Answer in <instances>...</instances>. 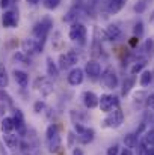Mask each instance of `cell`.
<instances>
[{
	"mask_svg": "<svg viewBox=\"0 0 154 155\" xmlns=\"http://www.w3.org/2000/svg\"><path fill=\"white\" fill-rule=\"evenodd\" d=\"M57 68H59V71H65V69H70V68H71V65H70V62H68V59H67V53L59 54Z\"/></svg>",
	"mask_w": 154,
	"mask_h": 155,
	"instance_id": "cell-28",
	"label": "cell"
},
{
	"mask_svg": "<svg viewBox=\"0 0 154 155\" xmlns=\"http://www.w3.org/2000/svg\"><path fill=\"white\" fill-rule=\"evenodd\" d=\"M138 14H142V12H145V9H147V3H145V0H138L136 3H135V8H133Z\"/></svg>",
	"mask_w": 154,
	"mask_h": 155,
	"instance_id": "cell-35",
	"label": "cell"
},
{
	"mask_svg": "<svg viewBox=\"0 0 154 155\" xmlns=\"http://www.w3.org/2000/svg\"><path fill=\"white\" fill-rule=\"evenodd\" d=\"M51 27H53V21H51L50 17H44L41 18L32 29V33H33V39H36L41 45L46 44V39L50 33Z\"/></svg>",
	"mask_w": 154,
	"mask_h": 155,
	"instance_id": "cell-2",
	"label": "cell"
},
{
	"mask_svg": "<svg viewBox=\"0 0 154 155\" xmlns=\"http://www.w3.org/2000/svg\"><path fill=\"white\" fill-rule=\"evenodd\" d=\"M124 122V113L121 110V107H115L110 113H107L106 119L103 120V125L107 127V128H112V130H118Z\"/></svg>",
	"mask_w": 154,
	"mask_h": 155,
	"instance_id": "cell-3",
	"label": "cell"
},
{
	"mask_svg": "<svg viewBox=\"0 0 154 155\" xmlns=\"http://www.w3.org/2000/svg\"><path fill=\"white\" fill-rule=\"evenodd\" d=\"M8 84H9V75H8V71H6L5 65L0 63V87L5 89V87H8Z\"/></svg>",
	"mask_w": 154,
	"mask_h": 155,
	"instance_id": "cell-27",
	"label": "cell"
},
{
	"mask_svg": "<svg viewBox=\"0 0 154 155\" xmlns=\"http://www.w3.org/2000/svg\"><path fill=\"white\" fill-rule=\"evenodd\" d=\"M12 130H15V127H14V119L9 117V116L3 117V119L0 120V131H2L3 134H11Z\"/></svg>",
	"mask_w": 154,
	"mask_h": 155,
	"instance_id": "cell-18",
	"label": "cell"
},
{
	"mask_svg": "<svg viewBox=\"0 0 154 155\" xmlns=\"http://www.w3.org/2000/svg\"><path fill=\"white\" fill-rule=\"evenodd\" d=\"M85 72H86V75H89V78H92V80H95V78H98L100 75H101V65H100V62L97 60V59H91V60H88L86 62V65H85V69H83Z\"/></svg>",
	"mask_w": 154,
	"mask_h": 155,
	"instance_id": "cell-9",
	"label": "cell"
},
{
	"mask_svg": "<svg viewBox=\"0 0 154 155\" xmlns=\"http://www.w3.org/2000/svg\"><path fill=\"white\" fill-rule=\"evenodd\" d=\"M119 105V101H118V98L115 97V95H112V94H103L101 97H100V103H98V107H100V110H101L103 113H110L115 107H118Z\"/></svg>",
	"mask_w": 154,
	"mask_h": 155,
	"instance_id": "cell-6",
	"label": "cell"
},
{
	"mask_svg": "<svg viewBox=\"0 0 154 155\" xmlns=\"http://www.w3.org/2000/svg\"><path fill=\"white\" fill-rule=\"evenodd\" d=\"M153 75L154 74L151 69H144V71L141 72V77H139V86H141V87L150 86L151 81H153Z\"/></svg>",
	"mask_w": 154,
	"mask_h": 155,
	"instance_id": "cell-19",
	"label": "cell"
},
{
	"mask_svg": "<svg viewBox=\"0 0 154 155\" xmlns=\"http://www.w3.org/2000/svg\"><path fill=\"white\" fill-rule=\"evenodd\" d=\"M71 155H83V151H82L80 148H77V146H76V148L73 149V152H71Z\"/></svg>",
	"mask_w": 154,
	"mask_h": 155,
	"instance_id": "cell-47",
	"label": "cell"
},
{
	"mask_svg": "<svg viewBox=\"0 0 154 155\" xmlns=\"http://www.w3.org/2000/svg\"><path fill=\"white\" fill-rule=\"evenodd\" d=\"M119 155H135V154H133V151H132V149H128V148H121Z\"/></svg>",
	"mask_w": 154,
	"mask_h": 155,
	"instance_id": "cell-46",
	"label": "cell"
},
{
	"mask_svg": "<svg viewBox=\"0 0 154 155\" xmlns=\"http://www.w3.org/2000/svg\"><path fill=\"white\" fill-rule=\"evenodd\" d=\"M145 66H147V59H145V57H142V59H138V60L133 63V66L130 68V74H132V75L141 74V72L145 69Z\"/></svg>",
	"mask_w": 154,
	"mask_h": 155,
	"instance_id": "cell-22",
	"label": "cell"
},
{
	"mask_svg": "<svg viewBox=\"0 0 154 155\" xmlns=\"http://www.w3.org/2000/svg\"><path fill=\"white\" fill-rule=\"evenodd\" d=\"M76 143H77V136L74 131H70L68 133V148H76Z\"/></svg>",
	"mask_w": 154,
	"mask_h": 155,
	"instance_id": "cell-38",
	"label": "cell"
},
{
	"mask_svg": "<svg viewBox=\"0 0 154 155\" xmlns=\"http://www.w3.org/2000/svg\"><path fill=\"white\" fill-rule=\"evenodd\" d=\"M128 44H130V47H136V45L139 44V38H136V36H133V38H130V41H128Z\"/></svg>",
	"mask_w": 154,
	"mask_h": 155,
	"instance_id": "cell-45",
	"label": "cell"
},
{
	"mask_svg": "<svg viewBox=\"0 0 154 155\" xmlns=\"http://www.w3.org/2000/svg\"><path fill=\"white\" fill-rule=\"evenodd\" d=\"M12 155H15V154H12Z\"/></svg>",
	"mask_w": 154,
	"mask_h": 155,
	"instance_id": "cell-52",
	"label": "cell"
},
{
	"mask_svg": "<svg viewBox=\"0 0 154 155\" xmlns=\"http://www.w3.org/2000/svg\"><path fill=\"white\" fill-rule=\"evenodd\" d=\"M2 23H3V27H8V29L17 27L18 26V12L14 9L6 11L2 17Z\"/></svg>",
	"mask_w": 154,
	"mask_h": 155,
	"instance_id": "cell-12",
	"label": "cell"
},
{
	"mask_svg": "<svg viewBox=\"0 0 154 155\" xmlns=\"http://www.w3.org/2000/svg\"><path fill=\"white\" fill-rule=\"evenodd\" d=\"M109 12L110 14H118L122 8H124V5H125V0H109Z\"/></svg>",
	"mask_w": 154,
	"mask_h": 155,
	"instance_id": "cell-25",
	"label": "cell"
},
{
	"mask_svg": "<svg viewBox=\"0 0 154 155\" xmlns=\"http://www.w3.org/2000/svg\"><path fill=\"white\" fill-rule=\"evenodd\" d=\"M44 110H46V103H44L43 100H38V101L33 103V111H35L36 114H41Z\"/></svg>",
	"mask_w": 154,
	"mask_h": 155,
	"instance_id": "cell-33",
	"label": "cell"
},
{
	"mask_svg": "<svg viewBox=\"0 0 154 155\" xmlns=\"http://www.w3.org/2000/svg\"><path fill=\"white\" fill-rule=\"evenodd\" d=\"M86 35H88V30H86V26L85 24H82L79 21L71 24V29H70V33H68V36H70L71 41L83 44L85 39H86Z\"/></svg>",
	"mask_w": 154,
	"mask_h": 155,
	"instance_id": "cell-5",
	"label": "cell"
},
{
	"mask_svg": "<svg viewBox=\"0 0 154 155\" xmlns=\"http://www.w3.org/2000/svg\"><path fill=\"white\" fill-rule=\"evenodd\" d=\"M147 98H148V95H147V92H145V91L135 92V95H133V101H135V103H139V104H145Z\"/></svg>",
	"mask_w": 154,
	"mask_h": 155,
	"instance_id": "cell-32",
	"label": "cell"
},
{
	"mask_svg": "<svg viewBox=\"0 0 154 155\" xmlns=\"http://www.w3.org/2000/svg\"><path fill=\"white\" fill-rule=\"evenodd\" d=\"M12 75H14V78H15V81L18 83L20 87L24 89V87L29 86V75H27V72H24V71H21V69H14Z\"/></svg>",
	"mask_w": 154,
	"mask_h": 155,
	"instance_id": "cell-16",
	"label": "cell"
},
{
	"mask_svg": "<svg viewBox=\"0 0 154 155\" xmlns=\"http://www.w3.org/2000/svg\"><path fill=\"white\" fill-rule=\"evenodd\" d=\"M144 50H145V53H147V54H150V56L153 54V53H154V41H153V39H147V41H145Z\"/></svg>",
	"mask_w": 154,
	"mask_h": 155,
	"instance_id": "cell-39",
	"label": "cell"
},
{
	"mask_svg": "<svg viewBox=\"0 0 154 155\" xmlns=\"http://www.w3.org/2000/svg\"><path fill=\"white\" fill-rule=\"evenodd\" d=\"M145 131H147V124H145V122H141V125L136 128V133H135V134H136V136H141V134L145 133Z\"/></svg>",
	"mask_w": 154,
	"mask_h": 155,
	"instance_id": "cell-43",
	"label": "cell"
},
{
	"mask_svg": "<svg viewBox=\"0 0 154 155\" xmlns=\"http://www.w3.org/2000/svg\"><path fill=\"white\" fill-rule=\"evenodd\" d=\"M35 89H38L43 97H49V95L53 94V91H54V84H53V81H51L50 78L41 77V78H36Z\"/></svg>",
	"mask_w": 154,
	"mask_h": 155,
	"instance_id": "cell-8",
	"label": "cell"
},
{
	"mask_svg": "<svg viewBox=\"0 0 154 155\" xmlns=\"http://www.w3.org/2000/svg\"><path fill=\"white\" fill-rule=\"evenodd\" d=\"M77 17H79V9L77 8H71L67 12V15L63 17V21H67V23H77Z\"/></svg>",
	"mask_w": 154,
	"mask_h": 155,
	"instance_id": "cell-29",
	"label": "cell"
},
{
	"mask_svg": "<svg viewBox=\"0 0 154 155\" xmlns=\"http://www.w3.org/2000/svg\"><path fill=\"white\" fill-rule=\"evenodd\" d=\"M46 62H47V75L51 77V78H57L59 77V68H57V65L54 63V60L51 59L50 56L46 59Z\"/></svg>",
	"mask_w": 154,
	"mask_h": 155,
	"instance_id": "cell-21",
	"label": "cell"
},
{
	"mask_svg": "<svg viewBox=\"0 0 154 155\" xmlns=\"http://www.w3.org/2000/svg\"><path fill=\"white\" fill-rule=\"evenodd\" d=\"M133 33H135L136 38H141V36L144 35V23H142V21H138V23L135 24V27H133Z\"/></svg>",
	"mask_w": 154,
	"mask_h": 155,
	"instance_id": "cell-34",
	"label": "cell"
},
{
	"mask_svg": "<svg viewBox=\"0 0 154 155\" xmlns=\"http://www.w3.org/2000/svg\"><path fill=\"white\" fill-rule=\"evenodd\" d=\"M151 21H153V24H154V11H153V14H151Z\"/></svg>",
	"mask_w": 154,
	"mask_h": 155,
	"instance_id": "cell-50",
	"label": "cell"
},
{
	"mask_svg": "<svg viewBox=\"0 0 154 155\" xmlns=\"http://www.w3.org/2000/svg\"><path fill=\"white\" fill-rule=\"evenodd\" d=\"M135 81H136L135 75H130V77H127V78L124 80V83H122V89H121V95H122V97H127V95L130 94L132 87L135 86Z\"/></svg>",
	"mask_w": 154,
	"mask_h": 155,
	"instance_id": "cell-24",
	"label": "cell"
},
{
	"mask_svg": "<svg viewBox=\"0 0 154 155\" xmlns=\"http://www.w3.org/2000/svg\"><path fill=\"white\" fill-rule=\"evenodd\" d=\"M17 3V0H0V8H3V9H11L14 5Z\"/></svg>",
	"mask_w": 154,
	"mask_h": 155,
	"instance_id": "cell-41",
	"label": "cell"
},
{
	"mask_svg": "<svg viewBox=\"0 0 154 155\" xmlns=\"http://www.w3.org/2000/svg\"><path fill=\"white\" fill-rule=\"evenodd\" d=\"M24 155H32V154H24Z\"/></svg>",
	"mask_w": 154,
	"mask_h": 155,
	"instance_id": "cell-51",
	"label": "cell"
},
{
	"mask_svg": "<svg viewBox=\"0 0 154 155\" xmlns=\"http://www.w3.org/2000/svg\"><path fill=\"white\" fill-rule=\"evenodd\" d=\"M12 59H14V60H18V62H21V63H23V65H26V66H30V65H32V60H30V57H29L27 54L21 53V51L15 53V54L12 56Z\"/></svg>",
	"mask_w": 154,
	"mask_h": 155,
	"instance_id": "cell-30",
	"label": "cell"
},
{
	"mask_svg": "<svg viewBox=\"0 0 154 155\" xmlns=\"http://www.w3.org/2000/svg\"><path fill=\"white\" fill-rule=\"evenodd\" d=\"M0 103H8L9 105L12 104V100H11V97L5 92V89H2L0 87Z\"/></svg>",
	"mask_w": 154,
	"mask_h": 155,
	"instance_id": "cell-40",
	"label": "cell"
},
{
	"mask_svg": "<svg viewBox=\"0 0 154 155\" xmlns=\"http://www.w3.org/2000/svg\"><path fill=\"white\" fill-rule=\"evenodd\" d=\"M82 101H83V105L88 108V110H94L98 107V103H100V97L92 92V91H85L82 94Z\"/></svg>",
	"mask_w": 154,
	"mask_h": 155,
	"instance_id": "cell-11",
	"label": "cell"
},
{
	"mask_svg": "<svg viewBox=\"0 0 154 155\" xmlns=\"http://www.w3.org/2000/svg\"><path fill=\"white\" fill-rule=\"evenodd\" d=\"M83 80H85V71L82 68H79V66L73 68L68 72V75H67V81L71 86H79V84L83 83Z\"/></svg>",
	"mask_w": 154,
	"mask_h": 155,
	"instance_id": "cell-10",
	"label": "cell"
},
{
	"mask_svg": "<svg viewBox=\"0 0 154 155\" xmlns=\"http://www.w3.org/2000/svg\"><path fill=\"white\" fill-rule=\"evenodd\" d=\"M145 155H154V148H148L147 152H145Z\"/></svg>",
	"mask_w": 154,
	"mask_h": 155,
	"instance_id": "cell-49",
	"label": "cell"
},
{
	"mask_svg": "<svg viewBox=\"0 0 154 155\" xmlns=\"http://www.w3.org/2000/svg\"><path fill=\"white\" fill-rule=\"evenodd\" d=\"M59 5H60V0H44V8L50 9V11L56 9Z\"/></svg>",
	"mask_w": 154,
	"mask_h": 155,
	"instance_id": "cell-36",
	"label": "cell"
},
{
	"mask_svg": "<svg viewBox=\"0 0 154 155\" xmlns=\"http://www.w3.org/2000/svg\"><path fill=\"white\" fill-rule=\"evenodd\" d=\"M67 59H68V62H70V65H71V68H76L77 66V63H79V54L76 51H67Z\"/></svg>",
	"mask_w": 154,
	"mask_h": 155,
	"instance_id": "cell-31",
	"label": "cell"
},
{
	"mask_svg": "<svg viewBox=\"0 0 154 155\" xmlns=\"http://www.w3.org/2000/svg\"><path fill=\"white\" fill-rule=\"evenodd\" d=\"M26 2H27V3H29V5H33V6H35V5H38V3H39V0H26Z\"/></svg>",
	"mask_w": 154,
	"mask_h": 155,
	"instance_id": "cell-48",
	"label": "cell"
},
{
	"mask_svg": "<svg viewBox=\"0 0 154 155\" xmlns=\"http://www.w3.org/2000/svg\"><path fill=\"white\" fill-rule=\"evenodd\" d=\"M145 105H147L150 110L154 111V94H150V95H148V98H147V101H145Z\"/></svg>",
	"mask_w": 154,
	"mask_h": 155,
	"instance_id": "cell-42",
	"label": "cell"
},
{
	"mask_svg": "<svg viewBox=\"0 0 154 155\" xmlns=\"http://www.w3.org/2000/svg\"><path fill=\"white\" fill-rule=\"evenodd\" d=\"M94 139H95V130L91 128V127H88V130L82 136H77V143H80V145H89Z\"/></svg>",
	"mask_w": 154,
	"mask_h": 155,
	"instance_id": "cell-17",
	"label": "cell"
},
{
	"mask_svg": "<svg viewBox=\"0 0 154 155\" xmlns=\"http://www.w3.org/2000/svg\"><path fill=\"white\" fill-rule=\"evenodd\" d=\"M3 142L6 145V148H9L11 151H17L20 148V136L18 134H3Z\"/></svg>",
	"mask_w": 154,
	"mask_h": 155,
	"instance_id": "cell-14",
	"label": "cell"
},
{
	"mask_svg": "<svg viewBox=\"0 0 154 155\" xmlns=\"http://www.w3.org/2000/svg\"><path fill=\"white\" fill-rule=\"evenodd\" d=\"M12 119H14V127L17 130V134L18 136H24L27 130H26V124H24V116H23L20 108L14 110V117Z\"/></svg>",
	"mask_w": 154,
	"mask_h": 155,
	"instance_id": "cell-13",
	"label": "cell"
},
{
	"mask_svg": "<svg viewBox=\"0 0 154 155\" xmlns=\"http://www.w3.org/2000/svg\"><path fill=\"white\" fill-rule=\"evenodd\" d=\"M70 116H71V120L73 122H80V124H82V120H86L88 119V114H85L82 110H76V108H73L70 111Z\"/></svg>",
	"mask_w": 154,
	"mask_h": 155,
	"instance_id": "cell-26",
	"label": "cell"
},
{
	"mask_svg": "<svg viewBox=\"0 0 154 155\" xmlns=\"http://www.w3.org/2000/svg\"><path fill=\"white\" fill-rule=\"evenodd\" d=\"M138 145H139V142H138V136L135 133H128L124 136V146L125 148L133 151V148H136Z\"/></svg>",
	"mask_w": 154,
	"mask_h": 155,
	"instance_id": "cell-23",
	"label": "cell"
},
{
	"mask_svg": "<svg viewBox=\"0 0 154 155\" xmlns=\"http://www.w3.org/2000/svg\"><path fill=\"white\" fill-rule=\"evenodd\" d=\"M141 143L148 149V148H154V128H150L144 133L142 139H141Z\"/></svg>",
	"mask_w": 154,
	"mask_h": 155,
	"instance_id": "cell-20",
	"label": "cell"
},
{
	"mask_svg": "<svg viewBox=\"0 0 154 155\" xmlns=\"http://www.w3.org/2000/svg\"><path fill=\"white\" fill-rule=\"evenodd\" d=\"M46 140H47V148L50 154H57L62 149V137L59 134V128L56 124H50L47 127Z\"/></svg>",
	"mask_w": 154,
	"mask_h": 155,
	"instance_id": "cell-1",
	"label": "cell"
},
{
	"mask_svg": "<svg viewBox=\"0 0 154 155\" xmlns=\"http://www.w3.org/2000/svg\"><path fill=\"white\" fill-rule=\"evenodd\" d=\"M104 33H106V39H109V41H116L121 38V29L118 24H109L106 27Z\"/></svg>",
	"mask_w": 154,
	"mask_h": 155,
	"instance_id": "cell-15",
	"label": "cell"
},
{
	"mask_svg": "<svg viewBox=\"0 0 154 155\" xmlns=\"http://www.w3.org/2000/svg\"><path fill=\"white\" fill-rule=\"evenodd\" d=\"M100 77H101V84L106 89L113 91V89H116L118 84H119V78H118V75H116V72H115V69H113L112 66L106 68L101 72Z\"/></svg>",
	"mask_w": 154,
	"mask_h": 155,
	"instance_id": "cell-4",
	"label": "cell"
},
{
	"mask_svg": "<svg viewBox=\"0 0 154 155\" xmlns=\"http://www.w3.org/2000/svg\"><path fill=\"white\" fill-rule=\"evenodd\" d=\"M21 47H23V53L27 54L29 57L39 54V53L43 51V48H44V45H41V44H39L36 39H33V38H26V39L21 42Z\"/></svg>",
	"mask_w": 154,
	"mask_h": 155,
	"instance_id": "cell-7",
	"label": "cell"
},
{
	"mask_svg": "<svg viewBox=\"0 0 154 155\" xmlns=\"http://www.w3.org/2000/svg\"><path fill=\"white\" fill-rule=\"evenodd\" d=\"M136 148H138V149H136V154H135V155H145V152H147V148H145L141 142H139V145H138Z\"/></svg>",
	"mask_w": 154,
	"mask_h": 155,
	"instance_id": "cell-44",
	"label": "cell"
},
{
	"mask_svg": "<svg viewBox=\"0 0 154 155\" xmlns=\"http://www.w3.org/2000/svg\"><path fill=\"white\" fill-rule=\"evenodd\" d=\"M119 152H121V146L118 143H115V145H112V146L107 148L106 155H119Z\"/></svg>",
	"mask_w": 154,
	"mask_h": 155,
	"instance_id": "cell-37",
	"label": "cell"
}]
</instances>
